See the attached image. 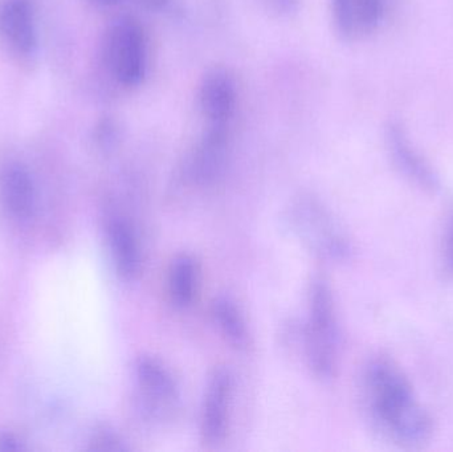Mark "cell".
<instances>
[{
	"label": "cell",
	"instance_id": "cell-1",
	"mask_svg": "<svg viewBox=\"0 0 453 452\" xmlns=\"http://www.w3.org/2000/svg\"><path fill=\"white\" fill-rule=\"evenodd\" d=\"M365 393L370 417L393 442L417 448L430 440L433 419L395 361L383 356L370 361L365 371Z\"/></svg>",
	"mask_w": 453,
	"mask_h": 452
},
{
	"label": "cell",
	"instance_id": "cell-2",
	"mask_svg": "<svg viewBox=\"0 0 453 452\" xmlns=\"http://www.w3.org/2000/svg\"><path fill=\"white\" fill-rule=\"evenodd\" d=\"M305 349L313 373L321 379H333L340 355V329L334 297L322 279H316L309 291Z\"/></svg>",
	"mask_w": 453,
	"mask_h": 452
},
{
	"label": "cell",
	"instance_id": "cell-3",
	"mask_svg": "<svg viewBox=\"0 0 453 452\" xmlns=\"http://www.w3.org/2000/svg\"><path fill=\"white\" fill-rule=\"evenodd\" d=\"M288 223L293 233L314 254L343 260L350 254V243L329 210L313 195L303 194L290 203Z\"/></svg>",
	"mask_w": 453,
	"mask_h": 452
},
{
	"label": "cell",
	"instance_id": "cell-4",
	"mask_svg": "<svg viewBox=\"0 0 453 452\" xmlns=\"http://www.w3.org/2000/svg\"><path fill=\"white\" fill-rule=\"evenodd\" d=\"M104 60L114 80L122 87L140 85L148 73V36L142 24L133 16H121L109 27L104 42Z\"/></svg>",
	"mask_w": 453,
	"mask_h": 452
},
{
	"label": "cell",
	"instance_id": "cell-5",
	"mask_svg": "<svg viewBox=\"0 0 453 452\" xmlns=\"http://www.w3.org/2000/svg\"><path fill=\"white\" fill-rule=\"evenodd\" d=\"M138 397L150 416H167L180 401L175 379L169 369L156 358L140 357L135 363Z\"/></svg>",
	"mask_w": 453,
	"mask_h": 452
},
{
	"label": "cell",
	"instance_id": "cell-6",
	"mask_svg": "<svg viewBox=\"0 0 453 452\" xmlns=\"http://www.w3.org/2000/svg\"><path fill=\"white\" fill-rule=\"evenodd\" d=\"M231 400V373L225 368L215 369L207 384L202 409L201 434L207 445H219L225 441Z\"/></svg>",
	"mask_w": 453,
	"mask_h": 452
},
{
	"label": "cell",
	"instance_id": "cell-7",
	"mask_svg": "<svg viewBox=\"0 0 453 452\" xmlns=\"http://www.w3.org/2000/svg\"><path fill=\"white\" fill-rule=\"evenodd\" d=\"M333 20L341 36L362 39L374 34L385 20L388 0H330Z\"/></svg>",
	"mask_w": 453,
	"mask_h": 452
},
{
	"label": "cell",
	"instance_id": "cell-8",
	"mask_svg": "<svg viewBox=\"0 0 453 452\" xmlns=\"http://www.w3.org/2000/svg\"><path fill=\"white\" fill-rule=\"evenodd\" d=\"M199 109L210 125H229L237 105V85L225 68L207 72L199 85Z\"/></svg>",
	"mask_w": 453,
	"mask_h": 452
},
{
	"label": "cell",
	"instance_id": "cell-9",
	"mask_svg": "<svg viewBox=\"0 0 453 452\" xmlns=\"http://www.w3.org/2000/svg\"><path fill=\"white\" fill-rule=\"evenodd\" d=\"M229 150V125L207 124L190 158V174L199 185H211L222 175Z\"/></svg>",
	"mask_w": 453,
	"mask_h": 452
},
{
	"label": "cell",
	"instance_id": "cell-10",
	"mask_svg": "<svg viewBox=\"0 0 453 452\" xmlns=\"http://www.w3.org/2000/svg\"><path fill=\"white\" fill-rule=\"evenodd\" d=\"M0 37L16 55H34L37 32L28 0H3L0 3Z\"/></svg>",
	"mask_w": 453,
	"mask_h": 452
},
{
	"label": "cell",
	"instance_id": "cell-11",
	"mask_svg": "<svg viewBox=\"0 0 453 452\" xmlns=\"http://www.w3.org/2000/svg\"><path fill=\"white\" fill-rule=\"evenodd\" d=\"M388 153L399 172L425 190L438 188V177L422 154L410 142L401 125L391 124L386 134Z\"/></svg>",
	"mask_w": 453,
	"mask_h": 452
},
{
	"label": "cell",
	"instance_id": "cell-12",
	"mask_svg": "<svg viewBox=\"0 0 453 452\" xmlns=\"http://www.w3.org/2000/svg\"><path fill=\"white\" fill-rule=\"evenodd\" d=\"M106 241L111 260L119 278L134 280L141 272V249L133 226L119 215H111L106 220Z\"/></svg>",
	"mask_w": 453,
	"mask_h": 452
},
{
	"label": "cell",
	"instance_id": "cell-13",
	"mask_svg": "<svg viewBox=\"0 0 453 452\" xmlns=\"http://www.w3.org/2000/svg\"><path fill=\"white\" fill-rule=\"evenodd\" d=\"M3 203L15 219L27 220L32 217L36 202L34 180L28 170L20 164H11L2 174Z\"/></svg>",
	"mask_w": 453,
	"mask_h": 452
},
{
	"label": "cell",
	"instance_id": "cell-14",
	"mask_svg": "<svg viewBox=\"0 0 453 452\" xmlns=\"http://www.w3.org/2000/svg\"><path fill=\"white\" fill-rule=\"evenodd\" d=\"M198 265L193 257L178 255L169 271V292L177 307L186 308L194 302L198 287Z\"/></svg>",
	"mask_w": 453,
	"mask_h": 452
},
{
	"label": "cell",
	"instance_id": "cell-15",
	"mask_svg": "<svg viewBox=\"0 0 453 452\" xmlns=\"http://www.w3.org/2000/svg\"><path fill=\"white\" fill-rule=\"evenodd\" d=\"M215 323L226 341L236 349H247L250 344V329L244 316L232 300L220 297L214 303Z\"/></svg>",
	"mask_w": 453,
	"mask_h": 452
},
{
	"label": "cell",
	"instance_id": "cell-16",
	"mask_svg": "<svg viewBox=\"0 0 453 452\" xmlns=\"http://www.w3.org/2000/svg\"><path fill=\"white\" fill-rule=\"evenodd\" d=\"M444 251L449 267L453 271V209L447 220L446 234H444Z\"/></svg>",
	"mask_w": 453,
	"mask_h": 452
},
{
	"label": "cell",
	"instance_id": "cell-17",
	"mask_svg": "<svg viewBox=\"0 0 453 452\" xmlns=\"http://www.w3.org/2000/svg\"><path fill=\"white\" fill-rule=\"evenodd\" d=\"M137 4L157 12H166L174 7L175 0H134Z\"/></svg>",
	"mask_w": 453,
	"mask_h": 452
},
{
	"label": "cell",
	"instance_id": "cell-18",
	"mask_svg": "<svg viewBox=\"0 0 453 452\" xmlns=\"http://www.w3.org/2000/svg\"><path fill=\"white\" fill-rule=\"evenodd\" d=\"M274 10L282 13H293L297 11L300 0H268Z\"/></svg>",
	"mask_w": 453,
	"mask_h": 452
},
{
	"label": "cell",
	"instance_id": "cell-19",
	"mask_svg": "<svg viewBox=\"0 0 453 452\" xmlns=\"http://www.w3.org/2000/svg\"><path fill=\"white\" fill-rule=\"evenodd\" d=\"M20 448V443L12 434H0V450L16 451Z\"/></svg>",
	"mask_w": 453,
	"mask_h": 452
},
{
	"label": "cell",
	"instance_id": "cell-20",
	"mask_svg": "<svg viewBox=\"0 0 453 452\" xmlns=\"http://www.w3.org/2000/svg\"><path fill=\"white\" fill-rule=\"evenodd\" d=\"M92 2L97 3V4L111 5L116 4V3L121 2V0H92Z\"/></svg>",
	"mask_w": 453,
	"mask_h": 452
}]
</instances>
